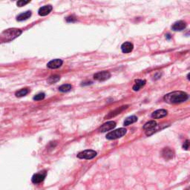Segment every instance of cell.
Listing matches in <instances>:
<instances>
[{
  "instance_id": "obj_27",
  "label": "cell",
  "mask_w": 190,
  "mask_h": 190,
  "mask_svg": "<svg viewBox=\"0 0 190 190\" xmlns=\"http://www.w3.org/2000/svg\"><path fill=\"white\" fill-rule=\"evenodd\" d=\"M186 190H189V189H186Z\"/></svg>"
},
{
  "instance_id": "obj_21",
  "label": "cell",
  "mask_w": 190,
  "mask_h": 190,
  "mask_svg": "<svg viewBox=\"0 0 190 190\" xmlns=\"http://www.w3.org/2000/svg\"><path fill=\"white\" fill-rule=\"evenodd\" d=\"M60 79V77L58 75L51 76V77L48 78V82L50 84H53V83H56V82L59 81Z\"/></svg>"
},
{
  "instance_id": "obj_2",
  "label": "cell",
  "mask_w": 190,
  "mask_h": 190,
  "mask_svg": "<svg viewBox=\"0 0 190 190\" xmlns=\"http://www.w3.org/2000/svg\"><path fill=\"white\" fill-rule=\"evenodd\" d=\"M22 33V31L18 28H8L0 34V41L2 42H10L19 37Z\"/></svg>"
},
{
  "instance_id": "obj_23",
  "label": "cell",
  "mask_w": 190,
  "mask_h": 190,
  "mask_svg": "<svg viewBox=\"0 0 190 190\" xmlns=\"http://www.w3.org/2000/svg\"><path fill=\"white\" fill-rule=\"evenodd\" d=\"M29 2H30L29 1H23V0H21V1L17 2V6H19V7H22V6H24L25 5L28 4V3H29Z\"/></svg>"
},
{
  "instance_id": "obj_15",
  "label": "cell",
  "mask_w": 190,
  "mask_h": 190,
  "mask_svg": "<svg viewBox=\"0 0 190 190\" xmlns=\"http://www.w3.org/2000/svg\"><path fill=\"white\" fill-rule=\"evenodd\" d=\"M145 83H146V81L144 80V79H136L135 83H134V85L133 86V90L135 91H139L142 87L145 86Z\"/></svg>"
},
{
  "instance_id": "obj_6",
  "label": "cell",
  "mask_w": 190,
  "mask_h": 190,
  "mask_svg": "<svg viewBox=\"0 0 190 190\" xmlns=\"http://www.w3.org/2000/svg\"><path fill=\"white\" fill-rule=\"evenodd\" d=\"M111 77V74L109 72L103 71V72H97L94 75V79L97 81H105L109 79Z\"/></svg>"
},
{
  "instance_id": "obj_26",
  "label": "cell",
  "mask_w": 190,
  "mask_h": 190,
  "mask_svg": "<svg viewBox=\"0 0 190 190\" xmlns=\"http://www.w3.org/2000/svg\"><path fill=\"white\" fill-rule=\"evenodd\" d=\"M166 38H168V39H170V38H171V37H170V34L166 35Z\"/></svg>"
},
{
  "instance_id": "obj_4",
  "label": "cell",
  "mask_w": 190,
  "mask_h": 190,
  "mask_svg": "<svg viewBox=\"0 0 190 190\" xmlns=\"http://www.w3.org/2000/svg\"><path fill=\"white\" fill-rule=\"evenodd\" d=\"M157 126V124L154 120L147 122L143 126V129L145 130V133L147 136H151L156 131V128Z\"/></svg>"
},
{
  "instance_id": "obj_19",
  "label": "cell",
  "mask_w": 190,
  "mask_h": 190,
  "mask_svg": "<svg viewBox=\"0 0 190 190\" xmlns=\"http://www.w3.org/2000/svg\"><path fill=\"white\" fill-rule=\"evenodd\" d=\"M28 93H29V89H28V88H22V89L16 92V96H17V97H22L27 95Z\"/></svg>"
},
{
  "instance_id": "obj_5",
  "label": "cell",
  "mask_w": 190,
  "mask_h": 190,
  "mask_svg": "<svg viewBox=\"0 0 190 190\" xmlns=\"http://www.w3.org/2000/svg\"><path fill=\"white\" fill-rule=\"evenodd\" d=\"M97 156V152L91 149H87L83 152H79L77 154V157L79 159H86V160H91L93 159Z\"/></svg>"
},
{
  "instance_id": "obj_16",
  "label": "cell",
  "mask_w": 190,
  "mask_h": 190,
  "mask_svg": "<svg viewBox=\"0 0 190 190\" xmlns=\"http://www.w3.org/2000/svg\"><path fill=\"white\" fill-rule=\"evenodd\" d=\"M31 16V11H26L24 12V13L20 14L18 17H17V20L19 21V22H22V21L26 20V19H28V18H30Z\"/></svg>"
},
{
  "instance_id": "obj_14",
  "label": "cell",
  "mask_w": 190,
  "mask_h": 190,
  "mask_svg": "<svg viewBox=\"0 0 190 190\" xmlns=\"http://www.w3.org/2000/svg\"><path fill=\"white\" fill-rule=\"evenodd\" d=\"M133 48H134V45L131 42H126L121 45V50L122 53H125V54H128V53H130L132 51Z\"/></svg>"
},
{
  "instance_id": "obj_9",
  "label": "cell",
  "mask_w": 190,
  "mask_h": 190,
  "mask_svg": "<svg viewBox=\"0 0 190 190\" xmlns=\"http://www.w3.org/2000/svg\"><path fill=\"white\" fill-rule=\"evenodd\" d=\"M63 62L62 60L60 59H55L53 60H51L47 64V67L51 69H56L59 68L60 67L62 66Z\"/></svg>"
},
{
  "instance_id": "obj_12",
  "label": "cell",
  "mask_w": 190,
  "mask_h": 190,
  "mask_svg": "<svg viewBox=\"0 0 190 190\" xmlns=\"http://www.w3.org/2000/svg\"><path fill=\"white\" fill-rule=\"evenodd\" d=\"M52 9L53 8L51 5H45L39 9L38 14L41 17H45V16H47L48 14H50Z\"/></svg>"
},
{
  "instance_id": "obj_3",
  "label": "cell",
  "mask_w": 190,
  "mask_h": 190,
  "mask_svg": "<svg viewBox=\"0 0 190 190\" xmlns=\"http://www.w3.org/2000/svg\"><path fill=\"white\" fill-rule=\"evenodd\" d=\"M127 130L124 128H120V129H116V130L111 131L106 135V138L109 140H116L118 138H122V136L126 134Z\"/></svg>"
},
{
  "instance_id": "obj_1",
  "label": "cell",
  "mask_w": 190,
  "mask_h": 190,
  "mask_svg": "<svg viewBox=\"0 0 190 190\" xmlns=\"http://www.w3.org/2000/svg\"><path fill=\"white\" fill-rule=\"evenodd\" d=\"M189 98V95L186 92L176 91L166 95L163 97V100L166 103L169 104H177L185 102Z\"/></svg>"
},
{
  "instance_id": "obj_8",
  "label": "cell",
  "mask_w": 190,
  "mask_h": 190,
  "mask_svg": "<svg viewBox=\"0 0 190 190\" xmlns=\"http://www.w3.org/2000/svg\"><path fill=\"white\" fill-rule=\"evenodd\" d=\"M115 126H116V122L114 121H109L106 122V123L103 124V125L99 128L98 131H100V132H106V131L113 129L114 128H115Z\"/></svg>"
},
{
  "instance_id": "obj_25",
  "label": "cell",
  "mask_w": 190,
  "mask_h": 190,
  "mask_svg": "<svg viewBox=\"0 0 190 190\" xmlns=\"http://www.w3.org/2000/svg\"><path fill=\"white\" fill-rule=\"evenodd\" d=\"M189 140H186L185 143H184V145H183V148H184V149L185 150H188V149H189Z\"/></svg>"
},
{
  "instance_id": "obj_24",
  "label": "cell",
  "mask_w": 190,
  "mask_h": 190,
  "mask_svg": "<svg viewBox=\"0 0 190 190\" xmlns=\"http://www.w3.org/2000/svg\"><path fill=\"white\" fill-rule=\"evenodd\" d=\"M77 20V19L75 18V17L74 16H70V17H68L66 18V22H74Z\"/></svg>"
},
{
  "instance_id": "obj_17",
  "label": "cell",
  "mask_w": 190,
  "mask_h": 190,
  "mask_svg": "<svg viewBox=\"0 0 190 190\" xmlns=\"http://www.w3.org/2000/svg\"><path fill=\"white\" fill-rule=\"evenodd\" d=\"M137 121H138V118H137L136 116H131L126 119L125 121H124L123 122V124H124V126H129V125H131V124L134 123V122Z\"/></svg>"
},
{
  "instance_id": "obj_20",
  "label": "cell",
  "mask_w": 190,
  "mask_h": 190,
  "mask_svg": "<svg viewBox=\"0 0 190 190\" xmlns=\"http://www.w3.org/2000/svg\"><path fill=\"white\" fill-rule=\"evenodd\" d=\"M72 88V85L70 84H64L59 87V91L61 92H68Z\"/></svg>"
},
{
  "instance_id": "obj_11",
  "label": "cell",
  "mask_w": 190,
  "mask_h": 190,
  "mask_svg": "<svg viewBox=\"0 0 190 190\" xmlns=\"http://www.w3.org/2000/svg\"><path fill=\"white\" fill-rule=\"evenodd\" d=\"M167 111L165 109H158L152 114V118L153 119H161L167 115Z\"/></svg>"
},
{
  "instance_id": "obj_22",
  "label": "cell",
  "mask_w": 190,
  "mask_h": 190,
  "mask_svg": "<svg viewBox=\"0 0 190 190\" xmlns=\"http://www.w3.org/2000/svg\"><path fill=\"white\" fill-rule=\"evenodd\" d=\"M45 95L44 93H39L35 95L33 99V100H35V101H40V100H43V99L45 98Z\"/></svg>"
},
{
  "instance_id": "obj_13",
  "label": "cell",
  "mask_w": 190,
  "mask_h": 190,
  "mask_svg": "<svg viewBox=\"0 0 190 190\" xmlns=\"http://www.w3.org/2000/svg\"><path fill=\"white\" fill-rule=\"evenodd\" d=\"M186 27V24L185 22H184V21H178V22H176L172 25V28L175 31H180L185 29Z\"/></svg>"
},
{
  "instance_id": "obj_7",
  "label": "cell",
  "mask_w": 190,
  "mask_h": 190,
  "mask_svg": "<svg viewBox=\"0 0 190 190\" xmlns=\"http://www.w3.org/2000/svg\"><path fill=\"white\" fill-rule=\"evenodd\" d=\"M46 175H47V173H46L45 171L40 172V173L34 174V175H33V177H32V178H31L32 183H33V184H40L41 182H42V181L45 180Z\"/></svg>"
},
{
  "instance_id": "obj_18",
  "label": "cell",
  "mask_w": 190,
  "mask_h": 190,
  "mask_svg": "<svg viewBox=\"0 0 190 190\" xmlns=\"http://www.w3.org/2000/svg\"><path fill=\"white\" fill-rule=\"evenodd\" d=\"M127 108H128V106H122V107H120V109H116V110H115V111H112V112L109 113V115H108V116H107V117H106V118H112V117H114V116H115V115L118 114H120V112H121V111H123V110H124V109H127Z\"/></svg>"
},
{
  "instance_id": "obj_10",
  "label": "cell",
  "mask_w": 190,
  "mask_h": 190,
  "mask_svg": "<svg viewBox=\"0 0 190 190\" xmlns=\"http://www.w3.org/2000/svg\"><path fill=\"white\" fill-rule=\"evenodd\" d=\"M175 153H174L173 150L170 148H164L162 151V156L163 157L166 161L168 160H171L174 157Z\"/></svg>"
}]
</instances>
